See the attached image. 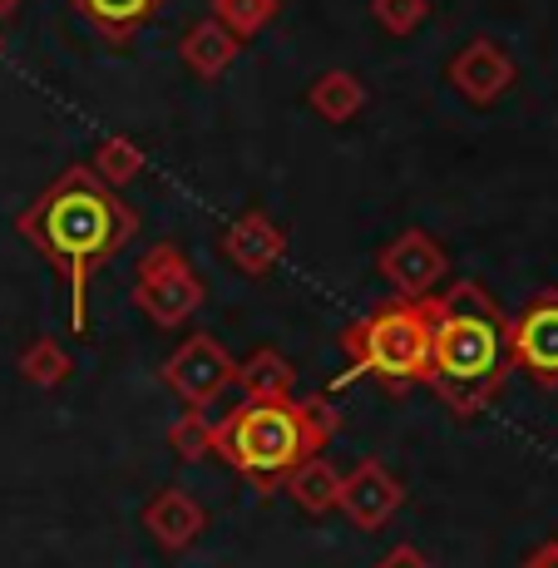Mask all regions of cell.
Returning <instances> with one entry per match:
<instances>
[{
    "label": "cell",
    "mask_w": 558,
    "mask_h": 568,
    "mask_svg": "<svg viewBox=\"0 0 558 568\" xmlns=\"http://www.w3.org/2000/svg\"><path fill=\"white\" fill-rule=\"evenodd\" d=\"M189 60L199 64L203 74H213L217 64L227 60V45H223V40H217V30H199V40H193V45H189Z\"/></svg>",
    "instance_id": "cell-19"
},
{
    "label": "cell",
    "mask_w": 558,
    "mask_h": 568,
    "mask_svg": "<svg viewBox=\"0 0 558 568\" xmlns=\"http://www.w3.org/2000/svg\"><path fill=\"white\" fill-rule=\"evenodd\" d=\"M519 568H558V539L554 544H539V549H534Z\"/></svg>",
    "instance_id": "cell-22"
},
{
    "label": "cell",
    "mask_w": 558,
    "mask_h": 568,
    "mask_svg": "<svg viewBox=\"0 0 558 568\" xmlns=\"http://www.w3.org/2000/svg\"><path fill=\"white\" fill-rule=\"evenodd\" d=\"M233 386H243L247 400H292V390H297V366L282 352L262 346V352H253V362L237 366Z\"/></svg>",
    "instance_id": "cell-13"
},
{
    "label": "cell",
    "mask_w": 558,
    "mask_h": 568,
    "mask_svg": "<svg viewBox=\"0 0 558 568\" xmlns=\"http://www.w3.org/2000/svg\"><path fill=\"white\" fill-rule=\"evenodd\" d=\"M376 568H430V559H425V554L415 549V544H396V549H390Z\"/></svg>",
    "instance_id": "cell-21"
},
{
    "label": "cell",
    "mask_w": 558,
    "mask_h": 568,
    "mask_svg": "<svg viewBox=\"0 0 558 568\" xmlns=\"http://www.w3.org/2000/svg\"><path fill=\"white\" fill-rule=\"evenodd\" d=\"M381 277H386L400 297L420 302V297H430L435 282L445 277V253L425 233H406L381 253Z\"/></svg>",
    "instance_id": "cell-9"
},
{
    "label": "cell",
    "mask_w": 558,
    "mask_h": 568,
    "mask_svg": "<svg viewBox=\"0 0 558 568\" xmlns=\"http://www.w3.org/2000/svg\"><path fill=\"white\" fill-rule=\"evenodd\" d=\"M509 356L534 381L558 386V297H534L509 322Z\"/></svg>",
    "instance_id": "cell-8"
},
{
    "label": "cell",
    "mask_w": 558,
    "mask_h": 568,
    "mask_svg": "<svg viewBox=\"0 0 558 568\" xmlns=\"http://www.w3.org/2000/svg\"><path fill=\"white\" fill-rule=\"evenodd\" d=\"M505 80H509V64L489 45H475L455 60V84L469 94V100H495V94L505 90Z\"/></svg>",
    "instance_id": "cell-14"
},
{
    "label": "cell",
    "mask_w": 558,
    "mask_h": 568,
    "mask_svg": "<svg viewBox=\"0 0 558 568\" xmlns=\"http://www.w3.org/2000/svg\"><path fill=\"white\" fill-rule=\"evenodd\" d=\"M134 302L149 312L153 326H183V322H193V312H203V282L179 247L163 243L139 262Z\"/></svg>",
    "instance_id": "cell-5"
},
{
    "label": "cell",
    "mask_w": 558,
    "mask_h": 568,
    "mask_svg": "<svg viewBox=\"0 0 558 568\" xmlns=\"http://www.w3.org/2000/svg\"><path fill=\"white\" fill-rule=\"evenodd\" d=\"M514 371L509 356V316L479 282H455L430 312V371L425 386L455 415H475L495 400Z\"/></svg>",
    "instance_id": "cell-2"
},
{
    "label": "cell",
    "mask_w": 558,
    "mask_h": 568,
    "mask_svg": "<svg viewBox=\"0 0 558 568\" xmlns=\"http://www.w3.org/2000/svg\"><path fill=\"white\" fill-rule=\"evenodd\" d=\"M169 445L179 460H203V455H213V420H207V410L183 406V415L169 425Z\"/></svg>",
    "instance_id": "cell-16"
},
{
    "label": "cell",
    "mask_w": 558,
    "mask_h": 568,
    "mask_svg": "<svg viewBox=\"0 0 558 568\" xmlns=\"http://www.w3.org/2000/svg\"><path fill=\"white\" fill-rule=\"evenodd\" d=\"M134 207H124L84 169H70L60 183H50L45 199L20 217L26 243L40 247L70 282V326L80 336L90 332V277L134 237Z\"/></svg>",
    "instance_id": "cell-1"
},
{
    "label": "cell",
    "mask_w": 558,
    "mask_h": 568,
    "mask_svg": "<svg viewBox=\"0 0 558 568\" xmlns=\"http://www.w3.org/2000/svg\"><path fill=\"white\" fill-rule=\"evenodd\" d=\"M400 505H406V485H400V479L390 475V465L376 460V455H366L352 475H342V499H336V509H342L361 534L386 529V524L400 515Z\"/></svg>",
    "instance_id": "cell-7"
},
{
    "label": "cell",
    "mask_w": 558,
    "mask_h": 568,
    "mask_svg": "<svg viewBox=\"0 0 558 568\" xmlns=\"http://www.w3.org/2000/svg\"><path fill=\"white\" fill-rule=\"evenodd\" d=\"M430 312H435L430 297L420 302L400 297L346 326L342 352L352 362V376L366 371V376L386 381V386H410V381L425 386V371H430Z\"/></svg>",
    "instance_id": "cell-4"
},
{
    "label": "cell",
    "mask_w": 558,
    "mask_h": 568,
    "mask_svg": "<svg viewBox=\"0 0 558 568\" xmlns=\"http://www.w3.org/2000/svg\"><path fill=\"white\" fill-rule=\"evenodd\" d=\"M312 100H316V109H322L326 119H352V109L361 104V90L346 80V74H332V80H326Z\"/></svg>",
    "instance_id": "cell-18"
},
{
    "label": "cell",
    "mask_w": 558,
    "mask_h": 568,
    "mask_svg": "<svg viewBox=\"0 0 558 568\" xmlns=\"http://www.w3.org/2000/svg\"><path fill=\"white\" fill-rule=\"evenodd\" d=\"M282 489L297 499L302 515H332L336 499H342V469L326 460V455H306V460L287 475Z\"/></svg>",
    "instance_id": "cell-11"
},
{
    "label": "cell",
    "mask_w": 558,
    "mask_h": 568,
    "mask_svg": "<svg viewBox=\"0 0 558 568\" xmlns=\"http://www.w3.org/2000/svg\"><path fill=\"white\" fill-rule=\"evenodd\" d=\"M20 376H26L30 386H40V390H54V386H64V381L74 376V362H70V352H64L60 342L40 336V342H30L26 352H20Z\"/></svg>",
    "instance_id": "cell-15"
},
{
    "label": "cell",
    "mask_w": 558,
    "mask_h": 568,
    "mask_svg": "<svg viewBox=\"0 0 558 568\" xmlns=\"http://www.w3.org/2000/svg\"><path fill=\"white\" fill-rule=\"evenodd\" d=\"M223 253L233 257L237 267L247 272V277H262V272H267L272 262L282 257V233L262 213H253V217H243V223H237L233 233L223 237Z\"/></svg>",
    "instance_id": "cell-12"
},
{
    "label": "cell",
    "mask_w": 558,
    "mask_h": 568,
    "mask_svg": "<svg viewBox=\"0 0 558 568\" xmlns=\"http://www.w3.org/2000/svg\"><path fill=\"white\" fill-rule=\"evenodd\" d=\"M144 529L163 554H183L207 529V509L183 485H169L144 505Z\"/></svg>",
    "instance_id": "cell-10"
},
{
    "label": "cell",
    "mask_w": 558,
    "mask_h": 568,
    "mask_svg": "<svg viewBox=\"0 0 558 568\" xmlns=\"http://www.w3.org/2000/svg\"><path fill=\"white\" fill-rule=\"evenodd\" d=\"M104 169H109V179H129V173L139 169V154H134V144H104Z\"/></svg>",
    "instance_id": "cell-20"
},
{
    "label": "cell",
    "mask_w": 558,
    "mask_h": 568,
    "mask_svg": "<svg viewBox=\"0 0 558 568\" xmlns=\"http://www.w3.org/2000/svg\"><path fill=\"white\" fill-rule=\"evenodd\" d=\"M342 415L332 400H243L213 420V455H223L257 495H277L306 455H322Z\"/></svg>",
    "instance_id": "cell-3"
},
{
    "label": "cell",
    "mask_w": 558,
    "mask_h": 568,
    "mask_svg": "<svg viewBox=\"0 0 558 568\" xmlns=\"http://www.w3.org/2000/svg\"><path fill=\"white\" fill-rule=\"evenodd\" d=\"M74 6H80L100 30H109V36H124V30H134L159 0H74Z\"/></svg>",
    "instance_id": "cell-17"
},
{
    "label": "cell",
    "mask_w": 558,
    "mask_h": 568,
    "mask_svg": "<svg viewBox=\"0 0 558 568\" xmlns=\"http://www.w3.org/2000/svg\"><path fill=\"white\" fill-rule=\"evenodd\" d=\"M237 381V362L227 356V346L207 332H193L179 352L163 362V386L193 410H207L233 390Z\"/></svg>",
    "instance_id": "cell-6"
}]
</instances>
